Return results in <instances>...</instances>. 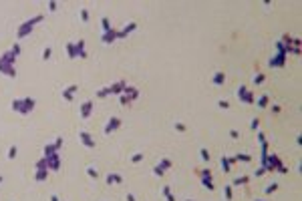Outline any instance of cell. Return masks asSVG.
<instances>
[{
  "instance_id": "cell-22",
  "label": "cell",
  "mask_w": 302,
  "mask_h": 201,
  "mask_svg": "<svg viewBox=\"0 0 302 201\" xmlns=\"http://www.w3.org/2000/svg\"><path fill=\"white\" fill-rule=\"evenodd\" d=\"M254 83H256V85L264 83V75H258V76H254Z\"/></svg>"
},
{
  "instance_id": "cell-15",
  "label": "cell",
  "mask_w": 302,
  "mask_h": 201,
  "mask_svg": "<svg viewBox=\"0 0 302 201\" xmlns=\"http://www.w3.org/2000/svg\"><path fill=\"white\" fill-rule=\"evenodd\" d=\"M50 56H52V49H50V46H46V49L42 50V59H45V60H49Z\"/></svg>"
},
{
  "instance_id": "cell-30",
  "label": "cell",
  "mask_w": 302,
  "mask_h": 201,
  "mask_svg": "<svg viewBox=\"0 0 302 201\" xmlns=\"http://www.w3.org/2000/svg\"><path fill=\"white\" fill-rule=\"evenodd\" d=\"M49 10H56V2H50V4H49Z\"/></svg>"
},
{
  "instance_id": "cell-35",
  "label": "cell",
  "mask_w": 302,
  "mask_h": 201,
  "mask_svg": "<svg viewBox=\"0 0 302 201\" xmlns=\"http://www.w3.org/2000/svg\"><path fill=\"white\" fill-rule=\"evenodd\" d=\"M185 201H193V199H185Z\"/></svg>"
},
{
  "instance_id": "cell-32",
  "label": "cell",
  "mask_w": 302,
  "mask_h": 201,
  "mask_svg": "<svg viewBox=\"0 0 302 201\" xmlns=\"http://www.w3.org/2000/svg\"><path fill=\"white\" fill-rule=\"evenodd\" d=\"M167 201H175V197L173 195H167Z\"/></svg>"
},
{
  "instance_id": "cell-5",
  "label": "cell",
  "mask_w": 302,
  "mask_h": 201,
  "mask_svg": "<svg viewBox=\"0 0 302 201\" xmlns=\"http://www.w3.org/2000/svg\"><path fill=\"white\" fill-rule=\"evenodd\" d=\"M91 109H93V103H89V100H87V103H83V109H81V117L87 119L89 115H91Z\"/></svg>"
},
{
  "instance_id": "cell-18",
  "label": "cell",
  "mask_w": 302,
  "mask_h": 201,
  "mask_svg": "<svg viewBox=\"0 0 302 201\" xmlns=\"http://www.w3.org/2000/svg\"><path fill=\"white\" fill-rule=\"evenodd\" d=\"M218 107H220V109H228V107H230V103L222 99V100H218Z\"/></svg>"
},
{
  "instance_id": "cell-14",
  "label": "cell",
  "mask_w": 302,
  "mask_h": 201,
  "mask_svg": "<svg viewBox=\"0 0 302 201\" xmlns=\"http://www.w3.org/2000/svg\"><path fill=\"white\" fill-rule=\"evenodd\" d=\"M101 24H103V30L105 32H109V30H113V26L109 24V18H103V20H101Z\"/></svg>"
},
{
  "instance_id": "cell-13",
  "label": "cell",
  "mask_w": 302,
  "mask_h": 201,
  "mask_svg": "<svg viewBox=\"0 0 302 201\" xmlns=\"http://www.w3.org/2000/svg\"><path fill=\"white\" fill-rule=\"evenodd\" d=\"M87 173H89L91 179H97V177H99V171L95 169V167H87Z\"/></svg>"
},
{
  "instance_id": "cell-3",
  "label": "cell",
  "mask_w": 302,
  "mask_h": 201,
  "mask_svg": "<svg viewBox=\"0 0 302 201\" xmlns=\"http://www.w3.org/2000/svg\"><path fill=\"white\" fill-rule=\"evenodd\" d=\"M119 125H121V119H117V117H115V119H109V125L105 127V133L109 135V133H111V131H115V129H117Z\"/></svg>"
},
{
  "instance_id": "cell-27",
  "label": "cell",
  "mask_w": 302,
  "mask_h": 201,
  "mask_svg": "<svg viewBox=\"0 0 302 201\" xmlns=\"http://www.w3.org/2000/svg\"><path fill=\"white\" fill-rule=\"evenodd\" d=\"M161 195H165V197H167V195H171V189H169V187H163V189H161Z\"/></svg>"
},
{
  "instance_id": "cell-28",
  "label": "cell",
  "mask_w": 302,
  "mask_h": 201,
  "mask_svg": "<svg viewBox=\"0 0 302 201\" xmlns=\"http://www.w3.org/2000/svg\"><path fill=\"white\" fill-rule=\"evenodd\" d=\"M236 159H238V161H250V157H248V155H238Z\"/></svg>"
},
{
  "instance_id": "cell-31",
  "label": "cell",
  "mask_w": 302,
  "mask_h": 201,
  "mask_svg": "<svg viewBox=\"0 0 302 201\" xmlns=\"http://www.w3.org/2000/svg\"><path fill=\"white\" fill-rule=\"evenodd\" d=\"M127 201H135V197H133V195L129 193V195H127Z\"/></svg>"
},
{
  "instance_id": "cell-9",
  "label": "cell",
  "mask_w": 302,
  "mask_h": 201,
  "mask_svg": "<svg viewBox=\"0 0 302 201\" xmlns=\"http://www.w3.org/2000/svg\"><path fill=\"white\" fill-rule=\"evenodd\" d=\"M224 80H226V75H224V73H218V75H214L212 83H214V85H218V87H220V85H222Z\"/></svg>"
},
{
  "instance_id": "cell-1",
  "label": "cell",
  "mask_w": 302,
  "mask_h": 201,
  "mask_svg": "<svg viewBox=\"0 0 302 201\" xmlns=\"http://www.w3.org/2000/svg\"><path fill=\"white\" fill-rule=\"evenodd\" d=\"M42 20V14H38V16H34V18H32V20H26L24 22V24H22L20 28H18V32H16V36L18 38H22V36H26L28 34V32H30L32 30V26H34V22H40Z\"/></svg>"
},
{
  "instance_id": "cell-7",
  "label": "cell",
  "mask_w": 302,
  "mask_h": 201,
  "mask_svg": "<svg viewBox=\"0 0 302 201\" xmlns=\"http://www.w3.org/2000/svg\"><path fill=\"white\" fill-rule=\"evenodd\" d=\"M115 38H117V32H115V30H109V32H105V34H103V42H107V44H109V42L115 40Z\"/></svg>"
},
{
  "instance_id": "cell-19",
  "label": "cell",
  "mask_w": 302,
  "mask_h": 201,
  "mask_svg": "<svg viewBox=\"0 0 302 201\" xmlns=\"http://www.w3.org/2000/svg\"><path fill=\"white\" fill-rule=\"evenodd\" d=\"M199 153H201V159H204V161H209V153H208V149H201Z\"/></svg>"
},
{
  "instance_id": "cell-17",
  "label": "cell",
  "mask_w": 302,
  "mask_h": 201,
  "mask_svg": "<svg viewBox=\"0 0 302 201\" xmlns=\"http://www.w3.org/2000/svg\"><path fill=\"white\" fill-rule=\"evenodd\" d=\"M266 103H268V97H266V95H262V97L258 99V107H266Z\"/></svg>"
},
{
  "instance_id": "cell-26",
  "label": "cell",
  "mask_w": 302,
  "mask_h": 201,
  "mask_svg": "<svg viewBox=\"0 0 302 201\" xmlns=\"http://www.w3.org/2000/svg\"><path fill=\"white\" fill-rule=\"evenodd\" d=\"M81 18L87 22V20H89V12H87V10H81Z\"/></svg>"
},
{
  "instance_id": "cell-33",
  "label": "cell",
  "mask_w": 302,
  "mask_h": 201,
  "mask_svg": "<svg viewBox=\"0 0 302 201\" xmlns=\"http://www.w3.org/2000/svg\"><path fill=\"white\" fill-rule=\"evenodd\" d=\"M50 201H59V197H56V195H50Z\"/></svg>"
},
{
  "instance_id": "cell-11",
  "label": "cell",
  "mask_w": 302,
  "mask_h": 201,
  "mask_svg": "<svg viewBox=\"0 0 302 201\" xmlns=\"http://www.w3.org/2000/svg\"><path fill=\"white\" fill-rule=\"evenodd\" d=\"M201 183H204V187H205V189H209V191L214 189V185H212V175H208V177H201Z\"/></svg>"
},
{
  "instance_id": "cell-2",
  "label": "cell",
  "mask_w": 302,
  "mask_h": 201,
  "mask_svg": "<svg viewBox=\"0 0 302 201\" xmlns=\"http://www.w3.org/2000/svg\"><path fill=\"white\" fill-rule=\"evenodd\" d=\"M32 109H34V99H22V109H20V113L26 115V113H30Z\"/></svg>"
},
{
  "instance_id": "cell-12",
  "label": "cell",
  "mask_w": 302,
  "mask_h": 201,
  "mask_svg": "<svg viewBox=\"0 0 302 201\" xmlns=\"http://www.w3.org/2000/svg\"><path fill=\"white\" fill-rule=\"evenodd\" d=\"M55 149H56L55 145H46V147H45V157H52V155H56Z\"/></svg>"
},
{
  "instance_id": "cell-16",
  "label": "cell",
  "mask_w": 302,
  "mask_h": 201,
  "mask_svg": "<svg viewBox=\"0 0 302 201\" xmlns=\"http://www.w3.org/2000/svg\"><path fill=\"white\" fill-rule=\"evenodd\" d=\"M230 167H232V161H226V159H222V169L226 171V173H228V171H232V169H230Z\"/></svg>"
},
{
  "instance_id": "cell-6",
  "label": "cell",
  "mask_w": 302,
  "mask_h": 201,
  "mask_svg": "<svg viewBox=\"0 0 302 201\" xmlns=\"http://www.w3.org/2000/svg\"><path fill=\"white\" fill-rule=\"evenodd\" d=\"M75 90H77V85H71V87H66V89H65L63 97H65L66 100H73V95H75Z\"/></svg>"
},
{
  "instance_id": "cell-20",
  "label": "cell",
  "mask_w": 302,
  "mask_h": 201,
  "mask_svg": "<svg viewBox=\"0 0 302 201\" xmlns=\"http://www.w3.org/2000/svg\"><path fill=\"white\" fill-rule=\"evenodd\" d=\"M242 183H248V177H240V179L234 181V185H242Z\"/></svg>"
},
{
  "instance_id": "cell-34",
  "label": "cell",
  "mask_w": 302,
  "mask_h": 201,
  "mask_svg": "<svg viewBox=\"0 0 302 201\" xmlns=\"http://www.w3.org/2000/svg\"><path fill=\"white\" fill-rule=\"evenodd\" d=\"M2 181H4V179H2V175H0V183H2Z\"/></svg>"
},
{
  "instance_id": "cell-10",
  "label": "cell",
  "mask_w": 302,
  "mask_h": 201,
  "mask_svg": "<svg viewBox=\"0 0 302 201\" xmlns=\"http://www.w3.org/2000/svg\"><path fill=\"white\" fill-rule=\"evenodd\" d=\"M46 175H49V169H45V167H38V171H36V181H42Z\"/></svg>"
},
{
  "instance_id": "cell-29",
  "label": "cell",
  "mask_w": 302,
  "mask_h": 201,
  "mask_svg": "<svg viewBox=\"0 0 302 201\" xmlns=\"http://www.w3.org/2000/svg\"><path fill=\"white\" fill-rule=\"evenodd\" d=\"M153 173H155V175H161V173H163V169H161V167H159V165H157V167H155V169H153Z\"/></svg>"
},
{
  "instance_id": "cell-25",
  "label": "cell",
  "mask_w": 302,
  "mask_h": 201,
  "mask_svg": "<svg viewBox=\"0 0 302 201\" xmlns=\"http://www.w3.org/2000/svg\"><path fill=\"white\" fill-rule=\"evenodd\" d=\"M143 159V155H141V153H137V155H133L131 157V161H133V163H137V161H141Z\"/></svg>"
},
{
  "instance_id": "cell-21",
  "label": "cell",
  "mask_w": 302,
  "mask_h": 201,
  "mask_svg": "<svg viewBox=\"0 0 302 201\" xmlns=\"http://www.w3.org/2000/svg\"><path fill=\"white\" fill-rule=\"evenodd\" d=\"M16 157V147H10V151H8V159H14Z\"/></svg>"
},
{
  "instance_id": "cell-8",
  "label": "cell",
  "mask_w": 302,
  "mask_h": 201,
  "mask_svg": "<svg viewBox=\"0 0 302 201\" xmlns=\"http://www.w3.org/2000/svg\"><path fill=\"white\" fill-rule=\"evenodd\" d=\"M121 181H123V177L121 175H117V173H111V175H107V183L109 185H111V183H121Z\"/></svg>"
},
{
  "instance_id": "cell-23",
  "label": "cell",
  "mask_w": 302,
  "mask_h": 201,
  "mask_svg": "<svg viewBox=\"0 0 302 201\" xmlns=\"http://www.w3.org/2000/svg\"><path fill=\"white\" fill-rule=\"evenodd\" d=\"M224 195H226V199H232V189H230V185L224 189Z\"/></svg>"
},
{
  "instance_id": "cell-4",
  "label": "cell",
  "mask_w": 302,
  "mask_h": 201,
  "mask_svg": "<svg viewBox=\"0 0 302 201\" xmlns=\"http://www.w3.org/2000/svg\"><path fill=\"white\" fill-rule=\"evenodd\" d=\"M79 139H81V141H83L85 143V145H87V147H95V145H97V143H95L93 141V139H91V135H89V133H81V135H79Z\"/></svg>"
},
{
  "instance_id": "cell-24",
  "label": "cell",
  "mask_w": 302,
  "mask_h": 201,
  "mask_svg": "<svg viewBox=\"0 0 302 201\" xmlns=\"http://www.w3.org/2000/svg\"><path fill=\"white\" fill-rule=\"evenodd\" d=\"M278 189V185L276 183H270V187H266V193H272V191H276Z\"/></svg>"
}]
</instances>
